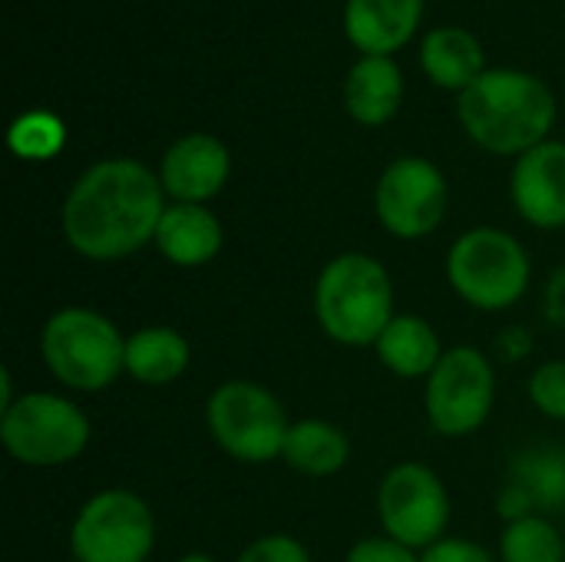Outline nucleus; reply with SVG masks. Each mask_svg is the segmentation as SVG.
<instances>
[{
  "label": "nucleus",
  "mask_w": 565,
  "mask_h": 562,
  "mask_svg": "<svg viewBox=\"0 0 565 562\" xmlns=\"http://www.w3.org/2000/svg\"><path fill=\"white\" fill-rule=\"evenodd\" d=\"M162 182L136 159L89 166L63 202V235L93 262H116L156 238L162 222Z\"/></svg>",
  "instance_id": "nucleus-1"
},
{
  "label": "nucleus",
  "mask_w": 565,
  "mask_h": 562,
  "mask_svg": "<svg viewBox=\"0 0 565 562\" xmlns=\"http://www.w3.org/2000/svg\"><path fill=\"white\" fill-rule=\"evenodd\" d=\"M460 123L487 152L523 156L546 142L556 123V96L523 70H487L460 93Z\"/></svg>",
  "instance_id": "nucleus-2"
},
{
  "label": "nucleus",
  "mask_w": 565,
  "mask_h": 562,
  "mask_svg": "<svg viewBox=\"0 0 565 562\" xmlns=\"http://www.w3.org/2000/svg\"><path fill=\"white\" fill-rule=\"evenodd\" d=\"M315 315L338 344H377L394 315V285L387 268L361 252L338 255L315 285Z\"/></svg>",
  "instance_id": "nucleus-3"
},
{
  "label": "nucleus",
  "mask_w": 565,
  "mask_h": 562,
  "mask_svg": "<svg viewBox=\"0 0 565 562\" xmlns=\"http://www.w3.org/2000/svg\"><path fill=\"white\" fill-rule=\"evenodd\" d=\"M40 354L50 374L73 391H103L126 371V338L89 308H63L46 318Z\"/></svg>",
  "instance_id": "nucleus-4"
},
{
  "label": "nucleus",
  "mask_w": 565,
  "mask_h": 562,
  "mask_svg": "<svg viewBox=\"0 0 565 562\" xmlns=\"http://www.w3.org/2000/svg\"><path fill=\"white\" fill-rule=\"evenodd\" d=\"M447 278L467 305L503 311L530 288V255L510 232L470 229L447 255Z\"/></svg>",
  "instance_id": "nucleus-5"
},
{
  "label": "nucleus",
  "mask_w": 565,
  "mask_h": 562,
  "mask_svg": "<svg viewBox=\"0 0 565 562\" xmlns=\"http://www.w3.org/2000/svg\"><path fill=\"white\" fill-rule=\"evenodd\" d=\"M0 441L7 454L30 467H60L76 460L89 444L86 414L56 394L33 391L17 397L0 417Z\"/></svg>",
  "instance_id": "nucleus-6"
},
{
  "label": "nucleus",
  "mask_w": 565,
  "mask_h": 562,
  "mask_svg": "<svg viewBox=\"0 0 565 562\" xmlns=\"http://www.w3.org/2000/svg\"><path fill=\"white\" fill-rule=\"evenodd\" d=\"M209 434L215 444L245 464H268L281 457L288 441V414L278 397L252 381H228L222 384L205 407Z\"/></svg>",
  "instance_id": "nucleus-7"
},
{
  "label": "nucleus",
  "mask_w": 565,
  "mask_h": 562,
  "mask_svg": "<svg viewBox=\"0 0 565 562\" xmlns=\"http://www.w3.org/2000/svg\"><path fill=\"white\" fill-rule=\"evenodd\" d=\"M156 547V517L129 490H103L83 503L70 530L76 562H146Z\"/></svg>",
  "instance_id": "nucleus-8"
},
{
  "label": "nucleus",
  "mask_w": 565,
  "mask_h": 562,
  "mask_svg": "<svg viewBox=\"0 0 565 562\" xmlns=\"http://www.w3.org/2000/svg\"><path fill=\"white\" fill-rule=\"evenodd\" d=\"M497 374L477 348H450L427 378V417L444 437H467L493 411Z\"/></svg>",
  "instance_id": "nucleus-9"
},
{
  "label": "nucleus",
  "mask_w": 565,
  "mask_h": 562,
  "mask_svg": "<svg viewBox=\"0 0 565 562\" xmlns=\"http://www.w3.org/2000/svg\"><path fill=\"white\" fill-rule=\"evenodd\" d=\"M384 533L411 550H430L450 523V497L440 477L424 464H397L377 494Z\"/></svg>",
  "instance_id": "nucleus-10"
},
{
  "label": "nucleus",
  "mask_w": 565,
  "mask_h": 562,
  "mask_svg": "<svg viewBox=\"0 0 565 562\" xmlns=\"http://www.w3.org/2000/svg\"><path fill=\"white\" fill-rule=\"evenodd\" d=\"M381 225L397 238L430 235L447 212V182L427 159L404 156L391 162L374 192Z\"/></svg>",
  "instance_id": "nucleus-11"
},
{
  "label": "nucleus",
  "mask_w": 565,
  "mask_h": 562,
  "mask_svg": "<svg viewBox=\"0 0 565 562\" xmlns=\"http://www.w3.org/2000/svg\"><path fill=\"white\" fill-rule=\"evenodd\" d=\"M228 169V149L209 132H192L169 146L159 166V182L175 202L202 205L205 199L222 192Z\"/></svg>",
  "instance_id": "nucleus-12"
},
{
  "label": "nucleus",
  "mask_w": 565,
  "mask_h": 562,
  "mask_svg": "<svg viewBox=\"0 0 565 562\" xmlns=\"http://www.w3.org/2000/svg\"><path fill=\"white\" fill-rule=\"evenodd\" d=\"M516 212L536 229L565 225V142H540L513 169Z\"/></svg>",
  "instance_id": "nucleus-13"
},
{
  "label": "nucleus",
  "mask_w": 565,
  "mask_h": 562,
  "mask_svg": "<svg viewBox=\"0 0 565 562\" xmlns=\"http://www.w3.org/2000/svg\"><path fill=\"white\" fill-rule=\"evenodd\" d=\"M420 10L424 0H348L344 33L364 56H387L414 36Z\"/></svg>",
  "instance_id": "nucleus-14"
},
{
  "label": "nucleus",
  "mask_w": 565,
  "mask_h": 562,
  "mask_svg": "<svg viewBox=\"0 0 565 562\" xmlns=\"http://www.w3.org/2000/svg\"><path fill=\"white\" fill-rule=\"evenodd\" d=\"M156 248L182 268L205 265L222 248V225L205 205L175 202L162 212V222L156 229Z\"/></svg>",
  "instance_id": "nucleus-15"
},
{
  "label": "nucleus",
  "mask_w": 565,
  "mask_h": 562,
  "mask_svg": "<svg viewBox=\"0 0 565 562\" xmlns=\"http://www.w3.org/2000/svg\"><path fill=\"white\" fill-rule=\"evenodd\" d=\"M404 99V76L387 56H361L344 79V106L364 126H384Z\"/></svg>",
  "instance_id": "nucleus-16"
},
{
  "label": "nucleus",
  "mask_w": 565,
  "mask_h": 562,
  "mask_svg": "<svg viewBox=\"0 0 565 562\" xmlns=\"http://www.w3.org/2000/svg\"><path fill=\"white\" fill-rule=\"evenodd\" d=\"M374 348H377L381 364H384L391 374L407 378V381L424 378V374L430 378L434 368H437L440 358H444L437 331H434L424 318H417V315H397V318L384 328V335L377 338Z\"/></svg>",
  "instance_id": "nucleus-17"
},
{
  "label": "nucleus",
  "mask_w": 565,
  "mask_h": 562,
  "mask_svg": "<svg viewBox=\"0 0 565 562\" xmlns=\"http://www.w3.org/2000/svg\"><path fill=\"white\" fill-rule=\"evenodd\" d=\"M420 63L437 86L460 89V93L487 73L480 40L460 26L430 30L424 36V46H420Z\"/></svg>",
  "instance_id": "nucleus-18"
},
{
  "label": "nucleus",
  "mask_w": 565,
  "mask_h": 562,
  "mask_svg": "<svg viewBox=\"0 0 565 562\" xmlns=\"http://www.w3.org/2000/svg\"><path fill=\"white\" fill-rule=\"evenodd\" d=\"M189 368V341L172 328H142L126 338V374L139 384H172Z\"/></svg>",
  "instance_id": "nucleus-19"
},
{
  "label": "nucleus",
  "mask_w": 565,
  "mask_h": 562,
  "mask_svg": "<svg viewBox=\"0 0 565 562\" xmlns=\"http://www.w3.org/2000/svg\"><path fill=\"white\" fill-rule=\"evenodd\" d=\"M281 457L291 470L305 477H331L348 464L351 444L344 431L328 421H298L288 431Z\"/></svg>",
  "instance_id": "nucleus-20"
},
{
  "label": "nucleus",
  "mask_w": 565,
  "mask_h": 562,
  "mask_svg": "<svg viewBox=\"0 0 565 562\" xmlns=\"http://www.w3.org/2000/svg\"><path fill=\"white\" fill-rule=\"evenodd\" d=\"M510 484L520 487L536 510L559 513L565 510V450L536 447L513 460Z\"/></svg>",
  "instance_id": "nucleus-21"
},
{
  "label": "nucleus",
  "mask_w": 565,
  "mask_h": 562,
  "mask_svg": "<svg viewBox=\"0 0 565 562\" xmlns=\"http://www.w3.org/2000/svg\"><path fill=\"white\" fill-rule=\"evenodd\" d=\"M503 562H563V540L543 517H526L507 527L500 537Z\"/></svg>",
  "instance_id": "nucleus-22"
},
{
  "label": "nucleus",
  "mask_w": 565,
  "mask_h": 562,
  "mask_svg": "<svg viewBox=\"0 0 565 562\" xmlns=\"http://www.w3.org/2000/svg\"><path fill=\"white\" fill-rule=\"evenodd\" d=\"M7 142H10L13 156L30 159V162H43V159H53L63 149L66 129H63L60 116L33 109V113H23V116L13 119V126L7 132Z\"/></svg>",
  "instance_id": "nucleus-23"
},
{
  "label": "nucleus",
  "mask_w": 565,
  "mask_h": 562,
  "mask_svg": "<svg viewBox=\"0 0 565 562\" xmlns=\"http://www.w3.org/2000/svg\"><path fill=\"white\" fill-rule=\"evenodd\" d=\"M530 401L553 421H565V361H550L530 378Z\"/></svg>",
  "instance_id": "nucleus-24"
},
{
  "label": "nucleus",
  "mask_w": 565,
  "mask_h": 562,
  "mask_svg": "<svg viewBox=\"0 0 565 562\" xmlns=\"http://www.w3.org/2000/svg\"><path fill=\"white\" fill-rule=\"evenodd\" d=\"M238 562H311V556H308V550L298 540H291L285 533H271V537L255 540L238 556Z\"/></svg>",
  "instance_id": "nucleus-25"
},
{
  "label": "nucleus",
  "mask_w": 565,
  "mask_h": 562,
  "mask_svg": "<svg viewBox=\"0 0 565 562\" xmlns=\"http://www.w3.org/2000/svg\"><path fill=\"white\" fill-rule=\"evenodd\" d=\"M348 562H420V556L391 537H371L351 547Z\"/></svg>",
  "instance_id": "nucleus-26"
},
{
  "label": "nucleus",
  "mask_w": 565,
  "mask_h": 562,
  "mask_svg": "<svg viewBox=\"0 0 565 562\" xmlns=\"http://www.w3.org/2000/svg\"><path fill=\"white\" fill-rule=\"evenodd\" d=\"M420 562H497L483 547L470 540H440L437 547L424 550Z\"/></svg>",
  "instance_id": "nucleus-27"
},
{
  "label": "nucleus",
  "mask_w": 565,
  "mask_h": 562,
  "mask_svg": "<svg viewBox=\"0 0 565 562\" xmlns=\"http://www.w3.org/2000/svg\"><path fill=\"white\" fill-rule=\"evenodd\" d=\"M17 397H13V384H10V371L3 368L0 371V411H7L10 404H13Z\"/></svg>",
  "instance_id": "nucleus-28"
},
{
  "label": "nucleus",
  "mask_w": 565,
  "mask_h": 562,
  "mask_svg": "<svg viewBox=\"0 0 565 562\" xmlns=\"http://www.w3.org/2000/svg\"><path fill=\"white\" fill-rule=\"evenodd\" d=\"M179 562H212L205 553H189V556H182Z\"/></svg>",
  "instance_id": "nucleus-29"
},
{
  "label": "nucleus",
  "mask_w": 565,
  "mask_h": 562,
  "mask_svg": "<svg viewBox=\"0 0 565 562\" xmlns=\"http://www.w3.org/2000/svg\"><path fill=\"white\" fill-rule=\"evenodd\" d=\"M73 562H76V560H73Z\"/></svg>",
  "instance_id": "nucleus-30"
}]
</instances>
